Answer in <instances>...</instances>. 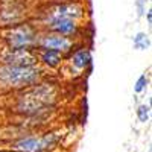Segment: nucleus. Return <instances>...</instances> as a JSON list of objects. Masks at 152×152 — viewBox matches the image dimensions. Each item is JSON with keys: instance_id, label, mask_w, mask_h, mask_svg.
<instances>
[{"instance_id": "f03ea898", "label": "nucleus", "mask_w": 152, "mask_h": 152, "mask_svg": "<svg viewBox=\"0 0 152 152\" xmlns=\"http://www.w3.org/2000/svg\"><path fill=\"white\" fill-rule=\"evenodd\" d=\"M58 143V135L55 132L44 135L23 137L14 143V152H46Z\"/></svg>"}, {"instance_id": "1a4fd4ad", "label": "nucleus", "mask_w": 152, "mask_h": 152, "mask_svg": "<svg viewBox=\"0 0 152 152\" xmlns=\"http://www.w3.org/2000/svg\"><path fill=\"white\" fill-rule=\"evenodd\" d=\"M41 61L44 62L46 66L49 67H56L59 62H61V53L55 52V50H47L44 49L41 52Z\"/></svg>"}, {"instance_id": "0eeeda50", "label": "nucleus", "mask_w": 152, "mask_h": 152, "mask_svg": "<svg viewBox=\"0 0 152 152\" xmlns=\"http://www.w3.org/2000/svg\"><path fill=\"white\" fill-rule=\"evenodd\" d=\"M50 23V28H52L56 35H62V37H67V35H73L76 32V21L67 17H55V18H49Z\"/></svg>"}, {"instance_id": "ddd939ff", "label": "nucleus", "mask_w": 152, "mask_h": 152, "mask_svg": "<svg viewBox=\"0 0 152 152\" xmlns=\"http://www.w3.org/2000/svg\"><path fill=\"white\" fill-rule=\"evenodd\" d=\"M0 152H14V151H0Z\"/></svg>"}, {"instance_id": "f257e3e1", "label": "nucleus", "mask_w": 152, "mask_h": 152, "mask_svg": "<svg viewBox=\"0 0 152 152\" xmlns=\"http://www.w3.org/2000/svg\"><path fill=\"white\" fill-rule=\"evenodd\" d=\"M40 73L35 66H0V84L8 87L32 85L40 78Z\"/></svg>"}, {"instance_id": "39448f33", "label": "nucleus", "mask_w": 152, "mask_h": 152, "mask_svg": "<svg viewBox=\"0 0 152 152\" xmlns=\"http://www.w3.org/2000/svg\"><path fill=\"white\" fill-rule=\"evenodd\" d=\"M5 66H34L35 58L28 49H9L2 55Z\"/></svg>"}, {"instance_id": "7ed1b4c3", "label": "nucleus", "mask_w": 152, "mask_h": 152, "mask_svg": "<svg viewBox=\"0 0 152 152\" xmlns=\"http://www.w3.org/2000/svg\"><path fill=\"white\" fill-rule=\"evenodd\" d=\"M53 94L47 87H37L23 94L20 99V108L24 111H40L43 107H47Z\"/></svg>"}, {"instance_id": "20e7f679", "label": "nucleus", "mask_w": 152, "mask_h": 152, "mask_svg": "<svg viewBox=\"0 0 152 152\" xmlns=\"http://www.w3.org/2000/svg\"><path fill=\"white\" fill-rule=\"evenodd\" d=\"M6 40L11 49H28L35 43L37 37L29 26H20V28L12 29L8 34Z\"/></svg>"}, {"instance_id": "9d476101", "label": "nucleus", "mask_w": 152, "mask_h": 152, "mask_svg": "<svg viewBox=\"0 0 152 152\" xmlns=\"http://www.w3.org/2000/svg\"><path fill=\"white\" fill-rule=\"evenodd\" d=\"M134 46H135L137 49H146V47L149 46L148 35L143 34V32H140V34H138V35L134 38Z\"/></svg>"}, {"instance_id": "423d86ee", "label": "nucleus", "mask_w": 152, "mask_h": 152, "mask_svg": "<svg viewBox=\"0 0 152 152\" xmlns=\"http://www.w3.org/2000/svg\"><path fill=\"white\" fill-rule=\"evenodd\" d=\"M41 46H43V49H47V50H55V52H66V50L70 49L72 41L69 40L67 37H62V35L53 34V35H46V37H43Z\"/></svg>"}, {"instance_id": "f8f14e48", "label": "nucleus", "mask_w": 152, "mask_h": 152, "mask_svg": "<svg viewBox=\"0 0 152 152\" xmlns=\"http://www.w3.org/2000/svg\"><path fill=\"white\" fill-rule=\"evenodd\" d=\"M146 84H148V79H146V76L143 75V76H140V78L137 79V82H135V85H134V91L135 93H142L145 88H146Z\"/></svg>"}, {"instance_id": "9b49d317", "label": "nucleus", "mask_w": 152, "mask_h": 152, "mask_svg": "<svg viewBox=\"0 0 152 152\" xmlns=\"http://www.w3.org/2000/svg\"><path fill=\"white\" fill-rule=\"evenodd\" d=\"M149 113H151L149 105H140V107H138V110H137V117H138V120H140L142 123H146V122L149 120Z\"/></svg>"}, {"instance_id": "6e6552de", "label": "nucleus", "mask_w": 152, "mask_h": 152, "mask_svg": "<svg viewBox=\"0 0 152 152\" xmlns=\"http://www.w3.org/2000/svg\"><path fill=\"white\" fill-rule=\"evenodd\" d=\"M72 62H73V66H75L76 69L82 70V69H85L87 66H90L91 55H90V52H88V50H78V52L73 55Z\"/></svg>"}]
</instances>
